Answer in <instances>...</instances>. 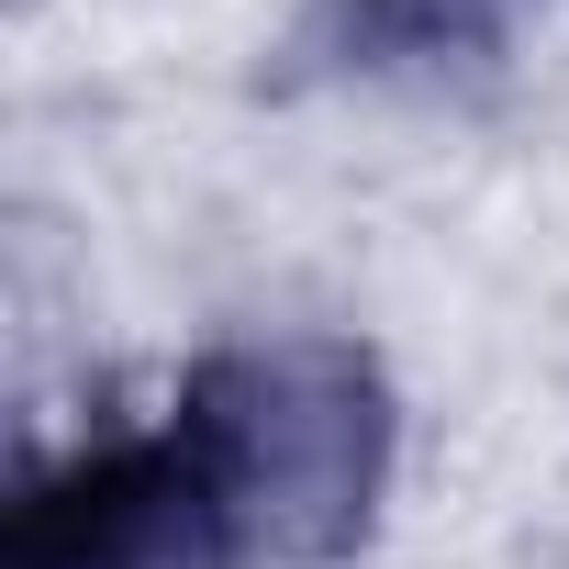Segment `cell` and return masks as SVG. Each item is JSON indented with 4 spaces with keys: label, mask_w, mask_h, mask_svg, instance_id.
Wrapping results in <instances>:
<instances>
[{
    "label": "cell",
    "mask_w": 569,
    "mask_h": 569,
    "mask_svg": "<svg viewBox=\"0 0 569 569\" xmlns=\"http://www.w3.org/2000/svg\"><path fill=\"white\" fill-rule=\"evenodd\" d=\"M0 569H268V558L246 547L190 436L157 413L34 458L0 513Z\"/></svg>",
    "instance_id": "obj_2"
},
{
    "label": "cell",
    "mask_w": 569,
    "mask_h": 569,
    "mask_svg": "<svg viewBox=\"0 0 569 569\" xmlns=\"http://www.w3.org/2000/svg\"><path fill=\"white\" fill-rule=\"evenodd\" d=\"M168 425L234 502L246 547L268 569H336L391 491V380L358 336L325 325H279V336H223L179 369Z\"/></svg>",
    "instance_id": "obj_1"
},
{
    "label": "cell",
    "mask_w": 569,
    "mask_h": 569,
    "mask_svg": "<svg viewBox=\"0 0 569 569\" xmlns=\"http://www.w3.org/2000/svg\"><path fill=\"white\" fill-rule=\"evenodd\" d=\"M536 0H325L313 12V57L347 79H447L502 57V34Z\"/></svg>",
    "instance_id": "obj_3"
}]
</instances>
